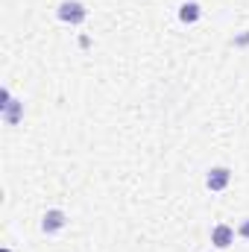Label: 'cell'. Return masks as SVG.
Here are the masks:
<instances>
[{
	"label": "cell",
	"instance_id": "6da1fadb",
	"mask_svg": "<svg viewBox=\"0 0 249 252\" xmlns=\"http://www.w3.org/2000/svg\"><path fill=\"white\" fill-rule=\"evenodd\" d=\"M56 18H59L62 24L79 27V24H85V21H88V9H85V3H82V0H62V3L56 6Z\"/></svg>",
	"mask_w": 249,
	"mask_h": 252
},
{
	"label": "cell",
	"instance_id": "7a4b0ae2",
	"mask_svg": "<svg viewBox=\"0 0 249 252\" xmlns=\"http://www.w3.org/2000/svg\"><path fill=\"white\" fill-rule=\"evenodd\" d=\"M229 185H232V170L226 164H217V167H211L205 173V188L211 190V193H220V190H226Z\"/></svg>",
	"mask_w": 249,
	"mask_h": 252
},
{
	"label": "cell",
	"instance_id": "3957f363",
	"mask_svg": "<svg viewBox=\"0 0 249 252\" xmlns=\"http://www.w3.org/2000/svg\"><path fill=\"white\" fill-rule=\"evenodd\" d=\"M235 238H238V229L235 226H229V223H217V226H211V247L214 250H229L232 244H235Z\"/></svg>",
	"mask_w": 249,
	"mask_h": 252
},
{
	"label": "cell",
	"instance_id": "277c9868",
	"mask_svg": "<svg viewBox=\"0 0 249 252\" xmlns=\"http://www.w3.org/2000/svg\"><path fill=\"white\" fill-rule=\"evenodd\" d=\"M67 229V214L62 208H47L44 217H41V232L44 235H59Z\"/></svg>",
	"mask_w": 249,
	"mask_h": 252
},
{
	"label": "cell",
	"instance_id": "5b68a950",
	"mask_svg": "<svg viewBox=\"0 0 249 252\" xmlns=\"http://www.w3.org/2000/svg\"><path fill=\"white\" fill-rule=\"evenodd\" d=\"M0 121H3L6 126H18L21 121H24V103L12 97V103H9L6 109H0Z\"/></svg>",
	"mask_w": 249,
	"mask_h": 252
},
{
	"label": "cell",
	"instance_id": "8992f818",
	"mask_svg": "<svg viewBox=\"0 0 249 252\" xmlns=\"http://www.w3.org/2000/svg\"><path fill=\"white\" fill-rule=\"evenodd\" d=\"M199 18H202V6H199L196 0H185V3L179 6V21H182L185 27H193Z\"/></svg>",
	"mask_w": 249,
	"mask_h": 252
},
{
	"label": "cell",
	"instance_id": "52a82bcc",
	"mask_svg": "<svg viewBox=\"0 0 249 252\" xmlns=\"http://www.w3.org/2000/svg\"><path fill=\"white\" fill-rule=\"evenodd\" d=\"M232 44H235V47H249V30H244L241 35H235Z\"/></svg>",
	"mask_w": 249,
	"mask_h": 252
},
{
	"label": "cell",
	"instance_id": "ba28073f",
	"mask_svg": "<svg viewBox=\"0 0 249 252\" xmlns=\"http://www.w3.org/2000/svg\"><path fill=\"white\" fill-rule=\"evenodd\" d=\"M238 238H244V241H249V217H244V220L238 223Z\"/></svg>",
	"mask_w": 249,
	"mask_h": 252
},
{
	"label": "cell",
	"instance_id": "9c48e42d",
	"mask_svg": "<svg viewBox=\"0 0 249 252\" xmlns=\"http://www.w3.org/2000/svg\"><path fill=\"white\" fill-rule=\"evenodd\" d=\"M12 103V91L9 88H0V109H6Z\"/></svg>",
	"mask_w": 249,
	"mask_h": 252
},
{
	"label": "cell",
	"instance_id": "30bf717a",
	"mask_svg": "<svg viewBox=\"0 0 249 252\" xmlns=\"http://www.w3.org/2000/svg\"><path fill=\"white\" fill-rule=\"evenodd\" d=\"M76 44H79L82 50H88V47H91V35H79V38H76Z\"/></svg>",
	"mask_w": 249,
	"mask_h": 252
},
{
	"label": "cell",
	"instance_id": "8fae6325",
	"mask_svg": "<svg viewBox=\"0 0 249 252\" xmlns=\"http://www.w3.org/2000/svg\"><path fill=\"white\" fill-rule=\"evenodd\" d=\"M0 252H12V250H9V247H3V250H0Z\"/></svg>",
	"mask_w": 249,
	"mask_h": 252
},
{
	"label": "cell",
	"instance_id": "7c38bea8",
	"mask_svg": "<svg viewBox=\"0 0 249 252\" xmlns=\"http://www.w3.org/2000/svg\"><path fill=\"white\" fill-rule=\"evenodd\" d=\"M208 252H220V250H208Z\"/></svg>",
	"mask_w": 249,
	"mask_h": 252
}]
</instances>
